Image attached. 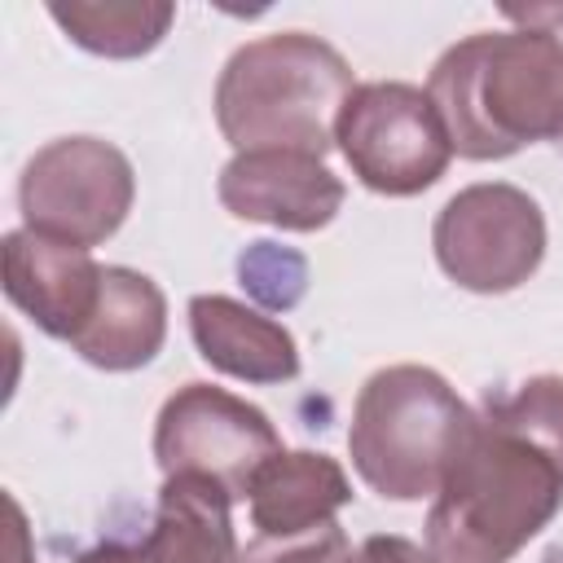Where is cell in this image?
Here are the masks:
<instances>
[{
  "label": "cell",
  "instance_id": "4fadbf2b",
  "mask_svg": "<svg viewBox=\"0 0 563 563\" xmlns=\"http://www.w3.org/2000/svg\"><path fill=\"white\" fill-rule=\"evenodd\" d=\"M167 339V299L158 290L154 277L123 268V264H106L101 277V299L88 317V325L70 339V347L110 374L123 369H141L158 356Z\"/></svg>",
  "mask_w": 563,
  "mask_h": 563
},
{
  "label": "cell",
  "instance_id": "3957f363",
  "mask_svg": "<svg viewBox=\"0 0 563 563\" xmlns=\"http://www.w3.org/2000/svg\"><path fill=\"white\" fill-rule=\"evenodd\" d=\"M356 92L343 53L308 31L242 44L216 84V123L238 154L290 150L325 158L339 114Z\"/></svg>",
  "mask_w": 563,
  "mask_h": 563
},
{
  "label": "cell",
  "instance_id": "ba28073f",
  "mask_svg": "<svg viewBox=\"0 0 563 563\" xmlns=\"http://www.w3.org/2000/svg\"><path fill=\"white\" fill-rule=\"evenodd\" d=\"M273 453H282V440L268 413L211 383H185L163 400L154 422V457L163 475H207L233 501H246Z\"/></svg>",
  "mask_w": 563,
  "mask_h": 563
},
{
  "label": "cell",
  "instance_id": "5b68a950",
  "mask_svg": "<svg viewBox=\"0 0 563 563\" xmlns=\"http://www.w3.org/2000/svg\"><path fill=\"white\" fill-rule=\"evenodd\" d=\"M334 145L343 150L352 176L387 198L431 189L453 158V141L431 92L400 79L356 84L339 114Z\"/></svg>",
  "mask_w": 563,
  "mask_h": 563
},
{
  "label": "cell",
  "instance_id": "2e32d148",
  "mask_svg": "<svg viewBox=\"0 0 563 563\" xmlns=\"http://www.w3.org/2000/svg\"><path fill=\"white\" fill-rule=\"evenodd\" d=\"M238 282L246 286V295L264 308H295L303 299V286H308V260L290 246H277V242H251L242 255H238Z\"/></svg>",
  "mask_w": 563,
  "mask_h": 563
},
{
  "label": "cell",
  "instance_id": "7a4b0ae2",
  "mask_svg": "<svg viewBox=\"0 0 563 563\" xmlns=\"http://www.w3.org/2000/svg\"><path fill=\"white\" fill-rule=\"evenodd\" d=\"M427 92L453 154L493 163L563 136V40L545 26L475 31L440 53Z\"/></svg>",
  "mask_w": 563,
  "mask_h": 563
},
{
  "label": "cell",
  "instance_id": "52a82bcc",
  "mask_svg": "<svg viewBox=\"0 0 563 563\" xmlns=\"http://www.w3.org/2000/svg\"><path fill=\"white\" fill-rule=\"evenodd\" d=\"M431 246L444 277L462 290L506 295L537 273L545 255V216L515 185H466L440 207Z\"/></svg>",
  "mask_w": 563,
  "mask_h": 563
},
{
  "label": "cell",
  "instance_id": "ac0fdd59",
  "mask_svg": "<svg viewBox=\"0 0 563 563\" xmlns=\"http://www.w3.org/2000/svg\"><path fill=\"white\" fill-rule=\"evenodd\" d=\"M347 554V537L343 528H325V532H312L303 541H255L242 550L238 563H339Z\"/></svg>",
  "mask_w": 563,
  "mask_h": 563
},
{
  "label": "cell",
  "instance_id": "d6986e66",
  "mask_svg": "<svg viewBox=\"0 0 563 563\" xmlns=\"http://www.w3.org/2000/svg\"><path fill=\"white\" fill-rule=\"evenodd\" d=\"M339 563H435V559L405 537H365L356 550L347 545Z\"/></svg>",
  "mask_w": 563,
  "mask_h": 563
},
{
  "label": "cell",
  "instance_id": "5bb4252c",
  "mask_svg": "<svg viewBox=\"0 0 563 563\" xmlns=\"http://www.w3.org/2000/svg\"><path fill=\"white\" fill-rule=\"evenodd\" d=\"M233 497L207 475H167L158 488V510L141 537L145 563H238Z\"/></svg>",
  "mask_w": 563,
  "mask_h": 563
},
{
  "label": "cell",
  "instance_id": "8992f818",
  "mask_svg": "<svg viewBox=\"0 0 563 563\" xmlns=\"http://www.w3.org/2000/svg\"><path fill=\"white\" fill-rule=\"evenodd\" d=\"M136 198V172L128 154L101 136H62L35 150L18 180L22 229L57 242L101 246L119 233Z\"/></svg>",
  "mask_w": 563,
  "mask_h": 563
},
{
  "label": "cell",
  "instance_id": "9a60e30c",
  "mask_svg": "<svg viewBox=\"0 0 563 563\" xmlns=\"http://www.w3.org/2000/svg\"><path fill=\"white\" fill-rule=\"evenodd\" d=\"M48 18L97 57H141L163 44L176 9L167 0H57Z\"/></svg>",
  "mask_w": 563,
  "mask_h": 563
},
{
  "label": "cell",
  "instance_id": "30bf717a",
  "mask_svg": "<svg viewBox=\"0 0 563 563\" xmlns=\"http://www.w3.org/2000/svg\"><path fill=\"white\" fill-rule=\"evenodd\" d=\"M220 202L238 220H260L290 233L325 229L343 207V180L312 154L255 150L233 154L220 172Z\"/></svg>",
  "mask_w": 563,
  "mask_h": 563
},
{
  "label": "cell",
  "instance_id": "6da1fadb",
  "mask_svg": "<svg viewBox=\"0 0 563 563\" xmlns=\"http://www.w3.org/2000/svg\"><path fill=\"white\" fill-rule=\"evenodd\" d=\"M563 506V457L493 400L475 413L427 515L435 563H510Z\"/></svg>",
  "mask_w": 563,
  "mask_h": 563
},
{
  "label": "cell",
  "instance_id": "7c38bea8",
  "mask_svg": "<svg viewBox=\"0 0 563 563\" xmlns=\"http://www.w3.org/2000/svg\"><path fill=\"white\" fill-rule=\"evenodd\" d=\"M189 334L198 356L242 383H290L299 374V343L295 334L229 299V295H194L189 299Z\"/></svg>",
  "mask_w": 563,
  "mask_h": 563
},
{
  "label": "cell",
  "instance_id": "44dd1931",
  "mask_svg": "<svg viewBox=\"0 0 563 563\" xmlns=\"http://www.w3.org/2000/svg\"><path fill=\"white\" fill-rule=\"evenodd\" d=\"M4 563H35L31 541H26V515L13 497H9V559Z\"/></svg>",
  "mask_w": 563,
  "mask_h": 563
},
{
  "label": "cell",
  "instance_id": "277c9868",
  "mask_svg": "<svg viewBox=\"0 0 563 563\" xmlns=\"http://www.w3.org/2000/svg\"><path fill=\"white\" fill-rule=\"evenodd\" d=\"M475 413L427 365H387L352 405L347 453L356 475L387 501L435 497Z\"/></svg>",
  "mask_w": 563,
  "mask_h": 563
},
{
  "label": "cell",
  "instance_id": "e0dca14e",
  "mask_svg": "<svg viewBox=\"0 0 563 563\" xmlns=\"http://www.w3.org/2000/svg\"><path fill=\"white\" fill-rule=\"evenodd\" d=\"M493 405L501 413H510L515 422H523L537 440H545L563 457V378L559 374H537V378L519 383L515 391L493 396Z\"/></svg>",
  "mask_w": 563,
  "mask_h": 563
},
{
  "label": "cell",
  "instance_id": "7402d4cb",
  "mask_svg": "<svg viewBox=\"0 0 563 563\" xmlns=\"http://www.w3.org/2000/svg\"><path fill=\"white\" fill-rule=\"evenodd\" d=\"M541 563H563V550H550V554H545Z\"/></svg>",
  "mask_w": 563,
  "mask_h": 563
},
{
  "label": "cell",
  "instance_id": "9c48e42d",
  "mask_svg": "<svg viewBox=\"0 0 563 563\" xmlns=\"http://www.w3.org/2000/svg\"><path fill=\"white\" fill-rule=\"evenodd\" d=\"M0 277L18 312H26L44 334L70 343L101 299L106 268L88 246L57 242L35 229H13L0 246Z\"/></svg>",
  "mask_w": 563,
  "mask_h": 563
},
{
  "label": "cell",
  "instance_id": "ffe728a7",
  "mask_svg": "<svg viewBox=\"0 0 563 563\" xmlns=\"http://www.w3.org/2000/svg\"><path fill=\"white\" fill-rule=\"evenodd\" d=\"M75 563H145V559H141V541H97Z\"/></svg>",
  "mask_w": 563,
  "mask_h": 563
},
{
  "label": "cell",
  "instance_id": "8fae6325",
  "mask_svg": "<svg viewBox=\"0 0 563 563\" xmlns=\"http://www.w3.org/2000/svg\"><path fill=\"white\" fill-rule=\"evenodd\" d=\"M246 501L260 541H303L334 528V515L352 501V479L330 453L282 449L260 466Z\"/></svg>",
  "mask_w": 563,
  "mask_h": 563
}]
</instances>
